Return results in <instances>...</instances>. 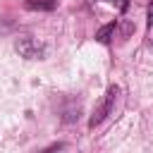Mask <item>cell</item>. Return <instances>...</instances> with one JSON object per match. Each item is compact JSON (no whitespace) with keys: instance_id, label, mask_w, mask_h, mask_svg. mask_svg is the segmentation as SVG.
I'll return each mask as SVG.
<instances>
[{"instance_id":"obj_1","label":"cell","mask_w":153,"mask_h":153,"mask_svg":"<svg viewBox=\"0 0 153 153\" xmlns=\"http://www.w3.org/2000/svg\"><path fill=\"white\" fill-rule=\"evenodd\" d=\"M14 50L24 57V60H43L48 53V45L33 36H22L14 41Z\"/></svg>"},{"instance_id":"obj_2","label":"cell","mask_w":153,"mask_h":153,"mask_svg":"<svg viewBox=\"0 0 153 153\" xmlns=\"http://www.w3.org/2000/svg\"><path fill=\"white\" fill-rule=\"evenodd\" d=\"M117 93H120V86H108V91H105V96H103V100L98 103V108L93 110V115H91V120H88V127L91 129H96L103 120H108V115H112V108H115V100H117Z\"/></svg>"},{"instance_id":"obj_3","label":"cell","mask_w":153,"mask_h":153,"mask_svg":"<svg viewBox=\"0 0 153 153\" xmlns=\"http://www.w3.org/2000/svg\"><path fill=\"white\" fill-rule=\"evenodd\" d=\"M24 7L33 12H53L57 7V0H24Z\"/></svg>"},{"instance_id":"obj_4","label":"cell","mask_w":153,"mask_h":153,"mask_svg":"<svg viewBox=\"0 0 153 153\" xmlns=\"http://www.w3.org/2000/svg\"><path fill=\"white\" fill-rule=\"evenodd\" d=\"M115 31H117V22H110V24H105V26H100V29L96 31V41L103 43V45H108V43L115 38Z\"/></svg>"},{"instance_id":"obj_5","label":"cell","mask_w":153,"mask_h":153,"mask_svg":"<svg viewBox=\"0 0 153 153\" xmlns=\"http://www.w3.org/2000/svg\"><path fill=\"white\" fill-rule=\"evenodd\" d=\"M62 148H65V143L60 141V143H55V146H50V148H45L43 153H57V151H62Z\"/></svg>"},{"instance_id":"obj_6","label":"cell","mask_w":153,"mask_h":153,"mask_svg":"<svg viewBox=\"0 0 153 153\" xmlns=\"http://www.w3.org/2000/svg\"><path fill=\"white\" fill-rule=\"evenodd\" d=\"M148 19H146V24H148V29H153V2L148 5V14H146Z\"/></svg>"},{"instance_id":"obj_7","label":"cell","mask_w":153,"mask_h":153,"mask_svg":"<svg viewBox=\"0 0 153 153\" xmlns=\"http://www.w3.org/2000/svg\"><path fill=\"white\" fill-rule=\"evenodd\" d=\"M108 2H120V10H122V12H124V10H127V5H129L127 0H108Z\"/></svg>"}]
</instances>
